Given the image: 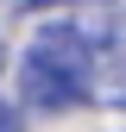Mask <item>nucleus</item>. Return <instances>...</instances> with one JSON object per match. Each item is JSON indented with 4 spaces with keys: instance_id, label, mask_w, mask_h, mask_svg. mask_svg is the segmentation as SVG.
Masks as SVG:
<instances>
[{
    "instance_id": "3",
    "label": "nucleus",
    "mask_w": 126,
    "mask_h": 132,
    "mask_svg": "<svg viewBox=\"0 0 126 132\" xmlns=\"http://www.w3.org/2000/svg\"><path fill=\"white\" fill-rule=\"evenodd\" d=\"M0 132H25V120H19V107H13V101H0Z\"/></svg>"
},
{
    "instance_id": "2",
    "label": "nucleus",
    "mask_w": 126,
    "mask_h": 132,
    "mask_svg": "<svg viewBox=\"0 0 126 132\" xmlns=\"http://www.w3.org/2000/svg\"><path fill=\"white\" fill-rule=\"evenodd\" d=\"M76 31L88 38L94 69H120V63H126V13L114 6V0H88L82 19H76Z\"/></svg>"
},
{
    "instance_id": "1",
    "label": "nucleus",
    "mask_w": 126,
    "mask_h": 132,
    "mask_svg": "<svg viewBox=\"0 0 126 132\" xmlns=\"http://www.w3.org/2000/svg\"><path fill=\"white\" fill-rule=\"evenodd\" d=\"M19 88H25V101L44 107V113H63V107H82V101H88V82L69 76V69L51 63V57H38V51L19 57Z\"/></svg>"
},
{
    "instance_id": "4",
    "label": "nucleus",
    "mask_w": 126,
    "mask_h": 132,
    "mask_svg": "<svg viewBox=\"0 0 126 132\" xmlns=\"http://www.w3.org/2000/svg\"><path fill=\"white\" fill-rule=\"evenodd\" d=\"M25 6H44V0H25Z\"/></svg>"
}]
</instances>
